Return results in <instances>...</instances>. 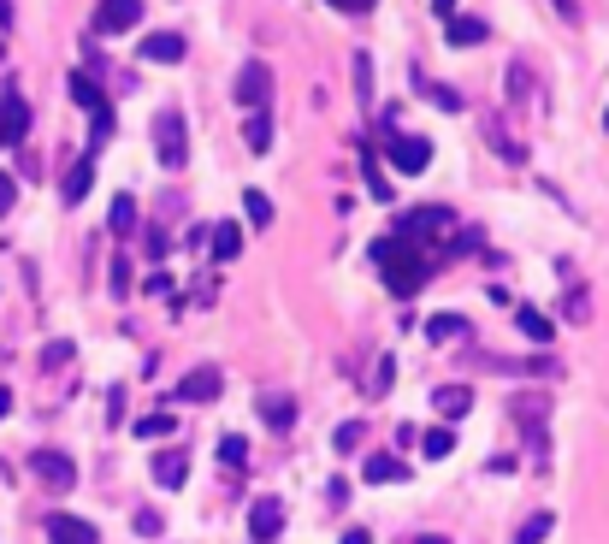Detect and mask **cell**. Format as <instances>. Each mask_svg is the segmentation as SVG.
Returning <instances> with one entry per match:
<instances>
[{"mask_svg":"<svg viewBox=\"0 0 609 544\" xmlns=\"http://www.w3.org/2000/svg\"><path fill=\"white\" fill-rule=\"evenodd\" d=\"M373 261L385 267V284H391V296H414V290H420V284L432 278V267H438V261H432L426 249H414V243H403L397 231L373 243Z\"/></svg>","mask_w":609,"mask_h":544,"instance_id":"1","label":"cell"},{"mask_svg":"<svg viewBox=\"0 0 609 544\" xmlns=\"http://www.w3.org/2000/svg\"><path fill=\"white\" fill-rule=\"evenodd\" d=\"M66 89H71V101L89 113V154H83V160H95V154L113 142V107H107V95H101V83H95L89 71H71Z\"/></svg>","mask_w":609,"mask_h":544,"instance_id":"2","label":"cell"},{"mask_svg":"<svg viewBox=\"0 0 609 544\" xmlns=\"http://www.w3.org/2000/svg\"><path fill=\"white\" fill-rule=\"evenodd\" d=\"M154 154H160V166H184L190 160V136H184L178 113H160L154 119Z\"/></svg>","mask_w":609,"mask_h":544,"instance_id":"3","label":"cell"},{"mask_svg":"<svg viewBox=\"0 0 609 544\" xmlns=\"http://www.w3.org/2000/svg\"><path fill=\"white\" fill-rule=\"evenodd\" d=\"M30 474L42 479L48 491H71V485H77V462L60 456V450H36V456H30Z\"/></svg>","mask_w":609,"mask_h":544,"instance_id":"4","label":"cell"},{"mask_svg":"<svg viewBox=\"0 0 609 544\" xmlns=\"http://www.w3.org/2000/svg\"><path fill=\"white\" fill-rule=\"evenodd\" d=\"M219 391H225L219 367H196V373H184V379L172 385V397H178V403H213Z\"/></svg>","mask_w":609,"mask_h":544,"instance_id":"5","label":"cell"},{"mask_svg":"<svg viewBox=\"0 0 609 544\" xmlns=\"http://www.w3.org/2000/svg\"><path fill=\"white\" fill-rule=\"evenodd\" d=\"M136 18H142V0H101V12H95V36H125Z\"/></svg>","mask_w":609,"mask_h":544,"instance_id":"6","label":"cell"},{"mask_svg":"<svg viewBox=\"0 0 609 544\" xmlns=\"http://www.w3.org/2000/svg\"><path fill=\"white\" fill-rule=\"evenodd\" d=\"M231 95H237L243 107H261V101H267V95H272V71L261 66V60H249V66L237 71V83H231Z\"/></svg>","mask_w":609,"mask_h":544,"instance_id":"7","label":"cell"},{"mask_svg":"<svg viewBox=\"0 0 609 544\" xmlns=\"http://www.w3.org/2000/svg\"><path fill=\"white\" fill-rule=\"evenodd\" d=\"M24 136H30V107L18 89H6L0 95V142H24Z\"/></svg>","mask_w":609,"mask_h":544,"instance_id":"8","label":"cell"},{"mask_svg":"<svg viewBox=\"0 0 609 544\" xmlns=\"http://www.w3.org/2000/svg\"><path fill=\"white\" fill-rule=\"evenodd\" d=\"M391 166L397 172H426L432 166V142L426 136H391Z\"/></svg>","mask_w":609,"mask_h":544,"instance_id":"9","label":"cell"},{"mask_svg":"<svg viewBox=\"0 0 609 544\" xmlns=\"http://www.w3.org/2000/svg\"><path fill=\"white\" fill-rule=\"evenodd\" d=\"M48 539L54 544H101V533L77 515H48Z\"/></svg>","mask_w":609,"mask_h":544,"instance_id":"10","label":"cell"},{"mask_svg":"<svg viewBox=\"0 0 609 544\" xmlns=\"http://www.w3.org/2000/svg\"><path fill=\"white\" fill-rule=\"evenodd\" d=\"M249 533H255V539H278V533H284V503H278V497H261V503L249 509Z\"/></svg>","mask_w":609,"mask_h":544,"instance_id":"11","label":"cell"},{"mask_svg":"<svg viewBox=\"0 0 609 544\" xmlns=\"http://www.w3.org/2000/svg\"><path fill=\"white\" fill-rule=\"evenodd\" d=\"M142 60H154V66H178V60H184V36H178V30L148 36V42H142Z\"/></svg>","mask_w":609,"mask_h":544,"instance_id":"12","label":"cell"},{"mask_svg":"<svg viewBox=\"0 0 609 544\" xmlns=\"http://www.w3.org/2000/svg\"><path fill=\"white\" fill-rule=\"evenodd\" d=\"M485 36H491L485 18H456V12H450V24H444V42H450V48H479Z\"/></svg>","mask_w":609,"mask_h":544,"instance_id":"13","label":"cell"},{"mask_svg":"<svg viewBox=\"0 0 609 544\" xmlns=\"http://www.w3.org/2000/svg\"><path fill=\"white\" fill-rule=\"evenodd\" d=\"M261 420H267L272 432H290L296 426V403L284 391H261Z\"/></svg>","mask_w":609,"mask_h":544,"instance_id":"14","label":"cell"},{"mask_svg":"<svg viewBox=\"0 0 609 544\" xmlns=\"http://www.w3.org/2000/svg\"><path fill=\"white\" fill-rule=\"evenodd\" d=\"M432 408H438L444 420H462V414L474 408V391H468V385H438V391H432Z\"/></svg>","mask_w":609,"mask_h":544,"instance_id":"15","label":"cell"},{"mask_svg":"<svg viewBox=\"0 0 609 544\" xmlns=\"http://www.w3.org/2000/svg\"><path fill=\"white\" fill-rule=\"evenodd\" d=\"M89 190H95V160H77L66 172V184H60V196H66V202H83Z\"/></svg>","mask_w":609,"mask_h":544,"instance_id":"16","label":"cell"},{"mask_svg":"<svg viewBox=\"0 0 609 544\" xmlns=\"http://www.w3.org/2000/svg\"><path fill=\"white\" fill-rule=\"evenodd\" d=\"M184 474H190V462H184L178 450H166V456H154V485H166V491H178V485H184Z\"/></svg>","mask_w":609,"mask_h":544,"instance_id":"17","label":"cell"},{"mask_svg":"<svg viewBox=\"0 0 609 544\" xmlns=\"http://www.w3.org/2000/svg\"><path fill=\"white\" fill-rule=\"evenodd\" d=\"M361 479H367V485H397V479H408V468L397 456H373V462L361 468Z\"/></svg>","mask_w":609,"mask_h":544,"instance_id":"18","label":"cell"},{"mask_svg":"<svg viewBox=\"0 0 609 544\" xmlns=\"http://www.w3.org/2000/svg\"><path fill=\"white\" fill-rule=\"evenodd\" d=\"M426 338H432V343H456V338H468V320H462V314H432Z\"/></svg>","mask_w":609,"mask_h":544,"instance_id":"19","label":"cell"},{"mask_svg":"<svg viewBox=\"0 0 609 544\" xmlns=\"http://www.w3.org/2000/svg\"><path fill=\"white\" fill-rule=\"evenodd\" d=\"M450 450H456V432H450V426H432V432L420 438V456H432V462H444Z\"/></svg>","mask_w":609,"mask_h":544,"instance_id":"20","label":"cell"},{"mask_svg":"<svg viewBox=\"0 0 609 544\" xmlns=\"http://www.w3.org/2000/svg\"><path fill=\"white\" fill-rule=\"evenodd\" d=\"M515 326H521V332H527L533 343H550V332H556V326L544 320L539 308H515Z\"/></svg>","mask_w":609,"mask_h":544,"instance_id":"21","label":"cell"},{"mask_svg":"<svg viewBox=\"0 0 609 544\" xmlns=\"http://www.w3.org/2000/svg\"><path fill=\"white\" fill-rule=\"evenodd\" d=\"M550 527H556V515H550V509H544V515H527V521H521V533H515V544H544V539H550Z\"/></svg>","mask_w":609,"mask_h":544,"instance_id":"22","label":"cell"},{"mask_svg":"<svg viewBox=\"0 0 609 544\" xmlns=\"http://www.w3.org/2000/svg\"><path fill=\"white\" fill-rule=\"evenodd\" d=\"M420 95H426L432 107H444V113H462V95H456V89H444V83H432V77H420Z\"/></svg>","mask_w":609,"mask_h":544,"instance_id":"23","label":"cell"},{"mask_svg":"<svg viewBox=\"0 0 609 544\" xmlns=\"http://www.w3.org/2000/svg\"><path fill=\"white\" fill-rule=\"evenodd\" d=\"M237 249H243L237 225H225V219H219V231H213V261H237Z\"/></svg>","mask_w":609,"mask_h":544,"instance_id":"24","label":"cell"},{"mask_svg":"<svg viewBox=\"0 0 609 544\" xmlns=\"http://www.w3.org/2000/svg\"><path fill=\"white\" fill-rule=\"evenodd\" d=\"M243 142H249L255 154H267V148H272V119H267V113H255V119L243 125Z\"/></svg>","mask_w":609,"mask_h":544,"instance_id":"25","label":"cell"},{"mask_svg":"<svg viewBox=\"0 0 609 544\" xmlns=\"http://www.w3.org/2000/svg\"><path fill=\"white\" fill-rule=\"evenodd\" d=\"M509 101H533V71H527V60L509 66Z\"/></svg>","mask_w":609,"mask_h":544,"instance_id":"26","label":"cell"},{"mask_svg":"<svg viewBox=\"0 0 609 544\" xmlns=\"http://www.w3.org/2000/svg\"><path fill=\"white\" fill-rule=\"evenodd\" d=\"M219 462H225V468H249V444H243L237 432H231V438H219Z\"/></svg>","mask_w":609,"mask_h":544,"instance_id":"27","label":"cell"},{"mask_svg":"<svg viewBox=\"0 0 609 544\" xmlns=\"http://www.w3.org/2000/svg\"><path fill=\"white\" fill-rule=\"evenodd\" d=\"M243 213H249V225H261V231L272 225V202L261 196V190H249V196H243Z\"/></svg>","mask_w":609,"mask_h":544,"instance_id":"28","label":"cell"},{"mask_svg":"<svg viewBox=\"0 0 609 544\" xmlns=\"http://www.w3.org/2000/svg\"><path fill=\"white\" fill-rule=\"evenodd\" d=\"M391 379H397V361H391V355H379V367H373L367 391H373V397H385V391H391Z\"/></svg>","mask_w":609,"mask_h":544,"instance_id":"29","label":"cell"},{"mask_svg":"<svg viewBox=\"0 0 609 544\" xmlns=\"http://www.w3.org/2000/svg\"><path fill=\"white\" fill-rule=\"evenodd\" d=\"M172 426H178L172 414H142V420H136V438H166Z\"/></svg>","mask_w":609,"mask_h":544,"instance_id":"30","label":"cell"},{"mask_svg":"<svg viewBox=\"0 0 609 544\" xmlns=\"http://www.w3.org/2000/svg\"><path fill=\"white\" fill-rule=\"evenodd\" d=\"M113 231H119V237H131V231H136V202H131V196H119V202H113Z\"/></svg>","mask_w":609,"mask_h":544,"instance_id":"31","label":"cell"},{"mask_svg":"<svg viewBox=\"0 0 609 544\" xmlns=\"http://www.w3.org/2000/svg\"><path fill=\"white\" fill-rule=\"evenodd\" d=\"M485 142H491V148H497V154H509V160H521V142H509V136H503V125H497V119H491V125H485Z\"/></svg>","mask_w":609,"mask_h":544,"instance_id":"32","label":"cell"},{"mask_svg":"<svg viewBox=\"0 0 609 544\" xmlns=\"http://www.w3.org/2000/svg\"><path fill=\"white\" fill-rule=\"evenodd\" d=\"M332 444H338L343 456H349V450H355V444H361V420H343L338 432H332Z\"/></svg>","mask_w":609,"mask_h":544,"instance_id":"33","label":"cell"},{"mask_svg":"<svg viewBox=\"0 0 609 544\" xmlns=\"http://www.w3.org/2000/svg\"><path fill=\"white\" fill-rule=\"evenodd\" d=\"M160 527H166V521H160L154 509H142V515H136V533H142V539H160Z\"/></svg>","mask_w":609,"mask_h":544,"instance_id":"34","label":"cell"},{"mask_svg":"<svg viewBox=\"0 0 609 544\" xmlns=\"http://www.w3.org/2000/svg\"><path fill=\"white\" fill-rule=\"evenodd\" d=\"M12 202H18V184H12V172H0V219L12 213Z\"/></svg>","mask_w":609,"mask_h":544,"instance_id":"35","label":"cell"},{"mask_svg":"<svg viewBox=\"0 0 609 544\" xmlns=\"http://www.w3.org/2000/svg\"><path fill=\"white\" fill-rule=\"evenodd\" d=\"M71 361V343H48V349H42V367H66Z\"/></svg>","mask_w":609,"mask_h":544,"instance_id":"36","label":"cell"},{"mask_svg":"<svg viewBox=\"0 0 609 544\" xmlns=\"http://www.w3.org/2000/svg\"><path fill=\"white\" fill-rule=\"evenodd\" d=\"M107 420H113V426H119V420H125V391H119V385H113V391H107Z\"/></svg>","mask_w":609,"mask_h":544,"instance_id":"37","label":"cell"},{"mask_svg":"<svg viewBox=\"0 0 609 544\" xmlns=\"http://www.w3.org/2000/svg\"><path fill=\"white\" fill-rule=\"evenodd\" d=\"M586 308H592L586 290H568V320H586Z\"/></svg>","mask_w":609,"mask_h":544,"instance_id":"38","label":"cell"},{"mask_svg":"<svg viewBox=\"0 0 609 544\" xmlns=\"http://www.w3.org/2000/svg\"><path fill=\"white\" fill-rule=\"evenodd\" d=\"M113 290H119V296L131 290V267H125V261H113Z\"/></svg>","mask_w":609,"mask_h":544,"instance_id":"39","label":"cell"},{"mask_svg":"<svg viewBox=\"0 0 609 544\" xmlns=\"http://www.w3.org/2000/svg\"><path fill=\"white\" fill-rule=\"evenodd\" d=\"M338 544H373V533H367V527H349V533H343Z\"/></svg>","mask_w":609,"mask_h":544,"instance_id":"40","label":"cell"},{"mask_svg":"<svg viewBox=\"0 0 609 544\" xmlns=\"http://www.w3.org/2000/svg\"><path fill=\"white\" fill-rule=\"evenodd\" d=\"M332 6H338V12H367L373 0H332Z\"/></svg>","mask_w":609,"mask_h":544,"instance_id":"41","label":"cell"},{"mask_svg":"<svg viewBox=\"0 0 609 544\" xmlns=\"http://www.w3.org/2000/svg\"><path fill=\"white\" fill-rule=\"evenodd\" d=\"M556 12H562V18H568V24H574V18H580V6H574V0H556Z\"/></svg>","mask_w":609,"mask_h":544,"instance_id":"42","label":"cell"},{"mask_svg":"<svg viewBox=\"0 0 609 544\" xmlns=\"http://www.w3.org/2000/svg\"><path fill=\"white\" fill-rule=\"evenodd\" d=\"M0 30H12V0H0Z\"/></svg>","mask_w":609,"mask_h":544,"instance_id":"43","label":"cell"},{"mask_svg":"<svg viewBox=\"0 0 609 544\" xmlns=\"http://www.w3.org/2000/svg\"><path fill=\"white\" fill-rule=\"evenodd\" d=\"M6 414H12V391H6V385H0V420H6Z\"/></svg>","mask_w":609,"mask_h":544,"instance_id":"44","label":"cell"},{"mask_svg":"<svg viewBox=\"0 0 609 544\" xmlns=\"http://www.w3.org/2000/svg\"><path fill=\"white\" fill-rule=\"evenodd\" d=\"M432 6H438V12H444V18H450V6H456V0H432Z\"/></svg>","mask_w":609,"mask_h":544,"instance_id":"45","label":"cell"},{"mask_svg":"<svg viewBox=\"0 0 609 544\" xmlns=\"http://www.w3.org/2000/svg\"><path fill=\"white\" fill-rule=\"evenodd\" d=\"M414 544H444V539H414Z\"/></svg>","mask_w":609,"mask_h":544,"instance_id":"46","label":"cell"},{"mask_svg":"<svg viewBox=\"0 0 609 544\" xmlns=\"http://www.w3.org/2000/svg\"><path fill=\"white\" fill-rule=\"evenodd\" d=\"M604 125H609V113H604Z\"/></svg>","mask_w":609,"mask_h":544,"instance_id":"47","label":"cell"},{"mask_svg":"<svg viewBox=\"0 0 609 544\" xmlns=\"http://www.w3.org/2000/svg\"><path fill=\"white\" fill-rule=\"evenodd\" d=\"M0 54H6V48H0Z\"/></svg>","mask_w":609,"mask_h":544,"instance_id":"48","label":"cell"},{"mask_svg":"<svg viewBox=\"0 0 609 544\" xmlns=\"http://www.w3.org/2000/svg\"><path fill=\"white\" fill-rule=\"evenodd\" d=\"M0 148H6V142H0Z\"/></svg>","mask_w":609,"mask_h":544,"instance_id":"49","label":"cell"}]
</instances>
